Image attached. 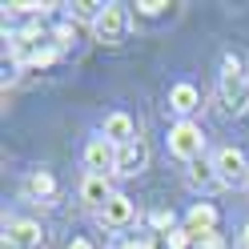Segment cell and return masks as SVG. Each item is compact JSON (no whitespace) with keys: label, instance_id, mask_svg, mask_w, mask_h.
Returning a JSON list of instances; mask_svg holds the SVG:
<instances>
[{"label":"cell","instance_id":"22","mask_svg":"<svg viewBox=\"0 0 249 249\" xmlns=\"http://www.w3.org/2000/svg\"><path fill=\"white\" fill-rule=\"evenodd\" d=\"M137 8H141L145 17H157V12H165L169 4H165V0H145V4H137Z\"/></svg>","mask_w":249,"mask_h":249},{"label":"cell","instance_id":"25","mask_svg":"<svg viewBox=\"0 0 249 249\" xmlns=\"http://www.w3.org/2000/svg\"><path fill=\"white\" fill-rule=\"evenodd\" d=\"M245 189H249V177H245Z\"/></svg>","mask_w":249,"mask_h":249},{"label":"cell","instance_id":"6","mask_svg":"<svg viewBox=\"0 0 249 249\" xmlns=\"http://www.w3.org/2000/svg\"><path fill=\"white\" fill-rule=\"evenodd\" d=\"M213 169H217V181H221V185H245V177H249L245 153L233 149V145H225V149L213 157Z\"/></svg>","mask_w":249,"mask_h":249},{"label":"cell","instance_id":"4","mask_svg":"<svg viewBox=\"0 0 249 249\" xmlns=\"http://www.w3.org/2000/svg\"><path fill=\"white\" fill-rule=\"evenodd\" d=\"M124 28H129V8L124 4H105V12L97 17V24H92V36L101 44H121Z\"/></svg>","mask_w":249,"mask_h":249},{"label":"cell","instance_id":"10","mask_svg":"<svg viewBox=\"0 0 249 249\" xmlns=\"http://www.w3.org/2000/svg\"><path fill=\"white\" fill-rule=\"evenodd\" d=\"M101 137H105V141H113V145L121 149V145L137 141V121H133L129 113H108L105 124H101Z\"/></svg>","mask_w":249,"mask_h":249},{"label":"cell","instance_id":"3","mask_svg":"<svg viewBox=\"0 0 249 249\" xmlns=\"http://www.w3.org/2000/svg\"><path fill=\"white\" fill-rule=\"evenodd\" d=\"M221 97H225V105L233 108V113L245 108V101H249V72H245V65L233 53L221 60Z\"/></svg>","mask_w":249,"mask_h":249},{"label":"cell","instance_id":"20","mask_svg":"<svg viewBox=\"0 0 249 249\" xmlns=\"http://www.w3.org/2000/svg\"><path fill=\"white\" fill-rule=\"evenodd\" d=\"M165 245L169 249H189L193 245V233L189 229H173V233H165Z\"/></svg>","mask_w":249,"mask_h":249},{"label":"cell","instance_id":"5","mask_svg":"<svg viewBox=\"0 0 249 249\" xmlns=\"http://www.w3.org/2000/svg\"><path fill=\"white\" fill-rule=\"evenodd\" d=\"M85 169H89V177L117 173V145L105 141V137H92V141L85 145Z\"/></svg>","mask_w":249,"mask_h":249},{"label":"cell","instance_id":"19","mask_svg":"<svg viewBox=\"0 0 249 249\" xmlns=\"http://www.w3.org/2000/svg\"><path fill=\"white\" fill-rule=\"evenodd\" d=\"M149 221H153V229H161V233H173V229H177V225H173V209H153Z\"/></svg>","mask_w":249,"mask_h":249},{"label":"cell","instance_id":"12","mask_svg":"<svg viewBox=\"0 0 249 249\" xmlns=\"http://www.w3.org/2000/svg\"><path fill=\"white\" fill-rule=\"evenodd\" d=\"M113 197H117V193H113V185H108V177H85V181H81V201H85L89 209L101 213Z\"/></svg>","mask_w":249,"mask_h":249},{"label":"cell","instance_id":"15","mask_svg":"<svg viewBox=\"0 0 249 249\" xmlns=\"http://www.w3.org/2000/svg\"><path fill=\"white\" fill-rule=\"evenodd\" d=\"M185 181H189L193 189H209V185H221V181H217V169H213V165H205V161H193V165H189V177H185Z\"/></svg>","mask_w":249,"mask_h":249},{"label":"cell","instance_id":"13","mask_svg":"<svg viewBox=\"0 0 249 249\" xmlns=\"http://www.w3.org/2000/svg\"><path fill=\"white\" fill-rule=\"evenodd\" d=\"M217 217H221V213H217L209 201H197V205L185 213V229H189L193 237H201V233H217Z\"/></svg>","mask_w":249,"mask_h":249},{"label":"cell","instance_id":"11","mask_svg":"<svg viewBox=\"0 0 249 249\" xmlns=\"http://www.w3.org/2000/svg\"><path fill=\"white\" fill-rule=\"evenodd\" d=\"M169 108H173L181 121H189V113H197V108H201V92H197L189 81H181V85L169 89Z\"/></svg>","mask_w":249,"mask_h":249},{"label":"cell","instance_id":"24","mask_svg":"<svg viewBox=\"0 0 249 249\" xmlns=\"http://www.w3.org/2000/svg\"><path fill=\"white\" fill-rule=\"evenodd\" d=\"M237 249H249V225L241 229V237H237Z\"/></svg>","mask_w":249,"mask_h":249},{"label":"cell","instance_id":"14","mask_svg":"<svg viewBox=\"0 0 249 249\" xmlns=\"http://www.w3.org/2000/svg\"><path fill=\"white\" fill-rule=\"evenodd\" d=\"M24 197L53 205V197H56V177L49 173V169H36V173H28V177H24Z\"/></svg>","mask_w":249,"mask_h":249},{"label":"cell","instance_id":"17","mask_svg":"<svg viewBox=\"0 0 249 249\" xmlns=\"http://www.w3.org/2000/svg\"><path fill=\"white\" fill-rule=\"evenodd\" d=\"M8 12H24V17H44L53 4H44V0H12V4H4Z\"/></svg>","mask_w":249,"mask_h":249},{"label":"cell","instance_id":"23","mask_svg":"<svg viewBox=\"0 0 249 249\" xmlns=\"http://www.w3.org/2000/svg\"><path fill=\"white\" fill-rule=\"evenodd\" d=\"M65 249H97V245H92V241H89V237H72V241H69V245H65Z\"/></svg>","mask_w":249,"mask_h":249},{"label":"cell","instance_id":"7","mask_svg":"<svg viewBox=\"0 0 249 249\" xmlns=\"http://www.w3.org/2000/svg\"><path fill=\"white\" fill-rule=\"evenodd\" d=\"M145 169H149V145L141 137L117 149V173L121 177H137V173H145Z\"/></svg>","mask_w":249,"mask_h":249},{"label":"cell","instance_id":"9","mask_svg":"<svg viewBox=\"0 0 249 249\" xmlns=\"http://www.w3.org/2000/svg\"><path fill=\"white\" fill-rule=\"evenodd\" d=\"M133 221H137V205H133V197H124V193H117L101 209V225L105 229H129Z\"/></svg>","mask_w":249,"mask_h":249},{"label":"cell","instance_id":"2","mask_svg":"<svg viewBox=\"0 0 249 249\" xmlns=\"http://www.w3.org/2000/svg\"><path fill=\"white\" fill-rule=\"evenodd\" d=\"M169 153H173L177 161L193 165L201 161V153H205V133H201L197 121H177L173 129H169Z\"/></svg>","mask_w":249,"mask_h":249},{"label":"cell","instance_id":"21","mask_svg":"<svg viewBox=\"0 0 249 249\" xmlns=\"http://www.w3.org/2000/svg\"><path fill=\"white\" fill-rule=\"evenodd\" d=\"M193 249H225V241L217 233H201V237H193Z\"/></svg>","mask_w":249,"mask_h":249},{"label":"cell","instance_id":"8","mask_svg":"<svg viewBox=\"0 0 249 249\" xmlns=\"http://www.w3.org/2000/svg\"><path fill=\"white\" fill-rule=\"evenodd\" d=\"M44 229L36 221H8L4 225V249H40Z\"/></svg>","mask_w":249,"mask_h":249},{"label":"cell","instance_id":"16","mask_svg":"<svg viewBox=\"0 0 249 249\" xmlns=\"http://www.w3.org/2000/svg\"><path fill=\"white\" fill-rule=\"evenodd\" d=\"M101 12H105L101 0H76V4H72V20H89V24H97Z\"/></svg>","mask_w":249,"mask_h":249},{"label":"cell","instance_id":"18","mask_svg":"<svg viewBox=\"0 0 249 249\" xmlns=\"http://www.w3.org/2000/svg\"><path fill=\"white\" fill-rule=\"evenodd\" d=\"M72 40H76V24H72V20H65V24H56V28H53V44H56L60 53L72 49Z\"/></svg>","mask_w":249,"mask_h":249},{"label":"cell","instance_id":"1","mask_svg":"<svg viewBox=\"0 0 249 249\" xmlns=\"http://www.w3.org/2000/svg\"><path fill=\"white\" fill-rule=\"evenodd\" d=\"M8 49H12V60H17V65H33V69H49L60 56L53 36H40V28H20V33H12Z\"/></svg>","mask_w":249,"mask_h":249}]
</instances>
